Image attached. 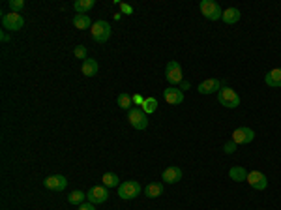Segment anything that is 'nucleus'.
<instances>
[{"instance_id": "obj_10", "label": "nucleus", "mask_w": 281, "mask_h": 210, "mask_svg": "<svg viewBox=\"0 0 281 210\" xmlns=\"http://www.w3.org/2000/svg\"><path fill=\"white\" fill-rule=\"evenodd\" d=\"M255 139V131L248 128V126H242V128H236L232 131V141L236 145H248L251 141Z\"/></svg>"}, {"instance_id": "obj_25", "label": "nucleus", "mask_w": 281, "mask_h": 210, "mask_svg": "<svg viewBox=\"0 0 281 210\" xmlns=\"http://www.w3.org/2000/svg\"><path fill=\"white\" fill-rule=\"evenodd\" d=\"M84 199H86V193H84V191H81V190L71 191L70 195H68V201H70L71 205H83Z\"/></svg>"}, {"instance_id": "obj_18", "label": "nucleus", "mask_w": 281, "mask_h": 210, "mask_svg": "<svg viewBox=\"0 0 281 210\" xmlns=\"http://www.w3.org/2000/svg\"><path fill=\"white\" fill-rule=\"evenodd\" d=\"M242 17V13L238 8H227V10H223V15H221V21L223 23H227V25H234V23H238Z\"/></svg>"}, {"instance_id": "obj_8", "label": "nucleus", "mask_w": 281, "mask_h": 210, "mask_svg": "<svg viewBox=\"0 0 281 210\" xmlns=\"http://www.w3.org/2000/svg\"><path fill=\"white\" fill-rule=\"evenodd\" d=\"M107 199H109V188H105L103 184L101 186H94V188L86 191V201L92 203V205H101Z\"/></svg>"}, {"instance_id": "obj_12", "label": "nucleus", "mask_w": 281, "mask_h": 210, "mask_svg": "<svg viewBox=\"0 0 281 210\" xmlns=\"http://www.w3.org/2000/svg\"><path fill=\"white\" fill-rule=\"evenodd\" d=\"M163 98L169 105H180L184 101V92L178 87H169V89L163 90Z\"/></svg>"}, {"instance_id": "obj_13", "label": "nucleus", "mask_w": 281, "mask_h": 210, "mask_svg": "<svg viewBox=\"0 0 281 210\" xmlns=\"http://www.w3.org/2000/svg\"><path fill=\"white\" fill-rule=\"evenodd\" d=\"M221 87L223 85H221L220 79H206L197 87V92L202 94V96H208V94H214V92H220Z\"/></svg>"}, {"instance_id": "obj_2", "label": "nucleus", "mask_w": 281, "mask_h": 210, "mask_svg": "<svg viewBox=\"0 0 281 210\" xmlns=\"http://www.w3.org/2000/svg\"><path fill=\"white\" fill-rule=\"evenodd\" d=\"M140 191H142V188H140V184L137 180H126V182H122L118 186V197L124 201H131L135 197H139Z\"/></svg>"}, {"instance_id": "obj_31", "label": "nucleus", "mask_w": 281, "mask_h": 210, "mask_svg": "<svg viewBox=\"0 0 281 210\" xmlns=\"http://www.w3.org/2000/svg\"><path fill=\"white\" fill-rule=\"evenodd\" d=\"M79 210H96V207L92 203H83V205H79Z\"/></svg>"}, {"instance_id": "obj_16", "label": "nucleus", "mask_w": 281, "mask_h": 210, "mask_svg": "<svg viewBox=\"0 0 281 210\" xmlns=\"http://www.w3.org/2000/svg\"><path fill=\"white\" fill-rule=\"evenodd\" d=\"M264 83L272 87V89H281V68H276V70L268 71L264 75Z\"/></svg>"}, {"instance_id": "obj_27", "label": "nucleus", "mask_w": 281, "mask_h": 210, "mask_svg": "<svg viewBox=\"0 0 281 210\" xmlns=\"http://www.w3.org/2000/svg\"><path fill=\"white\" fill-rule=\"evenodd\" d=\"M73 55L84 62V60H86V47H84V45H77V47L73 49Z\"/></svg>"}, {"instance_id": "obj_32", "label": "nucleus", "mask_w": 281, "mask_h": 210, "mask_svg": "<svg viewBox=\"0 0 281 210\" xmlns=\"http://www.w3.org/2000/svg\"><path fill=\"white\" fill-rule=\"evenodd\" d=\"M0 40H2V43L10 41V36H8V32H2V34H0Z\"/></svg>"}, {"instance_id": "obj_9", "label": "nucleus", "mask_w": 281, "mask_h": 210, "mask_svg": "<svg viewBox=\"0 0 281 210\" xmlns=\"http://www.w3.org/2000/svg\"><path fill=\"white\" fill-rule=\"evenodd\" d=\"M246 182L250 184L253 190H257V191H262L268 188V179H266V175H262L261 171H250Z\"/></svg>"}, {"instance_id": "obj_20", "label": "nucleus", "mask_w": 281, "mask_h": 210, "mask_svg": "<svg viewBox=\"0 0 281 210\" xmlns=\"http://www.w3.org/2000/svg\"><path fill=\"white\" fill-rule=\"evenodd\" d=\"M229 177H231V180H234V182H246V180H248V171L244 169L242 165H234V167H231V171H229Z\"/></svg>"}, {"instance_id": "obj_23", "label": "nucleus", "mask_w": 281, "mask_h": 210, "mask_svg": "<svg viewBox=\"0 0 281 210\" xmlns=\"http://www.w3.org/2000/svg\"><path fill=\"white\" fill-rule=\"evenodd\" d=\"M140 109L144 111L146 115H152V113H156V111H158V100H156V98H144L142 105H140Z\"/></svg>"}, {"instance_id": "obj_7", "label": "nucleus", "mask_w": 281, "mask_h": 210, "mask_svg": "<svg viewBox=\"0 0 281 210\" xmlns=\"http://www.w3.org/2000/svg\"><path fill=\"white\" fill-rule=\"evenodd\" d=\"M2 27H4V30L17 32V30H21L25 27V17H23L21 13H13V11L4 13V15H2Z\"/></svg>"}, {"instance_id": "obj_30", "label": "nucleus", "mask_w": 281, "mask_h": 210, "mask_svg": "<svg viewBox=\"0 0 281 210\" xmlns=\"http://www.w3.org/2000/svg\"><path fill=\"white\" fill-rule=\"evenodd\" d=\"M133 98V105H142V101H144V98L140 96V94H135V96H131Z\"/></svg>"}, {"instance_id": "obj_1", "label": "nucleus", "mask_w": 281, "mask_h": 210, "mask_svg": "<svg viewBox=\"0 0 281 210\" xmlns=\"http://www.w3.org/2000/svg\"><path fill=\"white\" fill-rule=\"evenodd\" d=\"M218 101L227 109H236L240 105V96L231 87H221L220 92H218Z\"/></svg>"}, {"instance_id": "obj_26", "label": "nucleus", "mask_w": 281, "mask_h": 210, "mask_svg": "<svg viewBox=\"0 0 281 210\" xmlns=\"http://www.w3.org/2000/svg\"><path fill=\"white\" fill-rule=\"evenodd\" d=\"M8 6H10V10L13 13H21V10L25 8V0H10Z\"/></svg>"}, {"instance_id": "obj_22", "label": "nucleus", "mask_w": 281, "mask_h": 210, "mask_svg": "<svg viewBox=\"0 0 281 210\" xmlns=\"http://www.w3.org/2000/svg\"><path fill=\"white\" fill-rule=\"evenodd\" d=\"M101 184H103L105 188H116V186H120V179H118L116 173H105V175L101 177Z\"/></svg>"}, {"instance_id": "obj_14", "label": "nucleus", "mask_w": 281, "mask_h": 210, "mask_svg": "<svg viewBox=\"0 0 281 210\" xmlns=\"http://www.w3.org/2000/svg\"><path fill=\"white\" fill-rule=\"evenodd\" d=\"M161 180H163L165 184H176V182H180L182 180V169L180 167H176V165L167 167V169L161 173Z\"/></svg>"}, {"instance_id": "obj_11", "label": "nucleus", "mask_w": 281, "mask_h": 210, "mask_svg": "<svg viewBox=\"0 0 281 210\" xmlns=\"http://www.w3.org/2000/svg\"><path fill=\"white\" fill-rule=\"evenodd\" d=\"M43 186H45L47 190L62 191V190H66L68 180H66V177H62V175H51V177H47V179L43 180Z\"/></svg>"}, {"instance_id": "obj_33", "label": "nucleus", "mask_w": 281, "mask_h": 210, "mask_svg": "<svg viewBox=\"0 0 281 210\" xmlns=\"http://www.w3.org/2000/svg\"><path fill=\"white\" fill-rule=\"evenodd\" d=\"M188 89H190V83H188V81H182V83H180V90L184 92V90H188Z\"/></svg>"}, {"instance_id": "obj_29", "label": "nucleus", "mask_w": 281, "mask_h": 210, "mask_svg": "<svg viewBox=\"0 0 281 210\" xmlns=\"http://www.w3.org/2000/svg\"><path fill=\"white\" fill-rule=\"evenodd\" d=\"M118 6H120L122 13H126V15H130V13H133V8H131L130 4H124V2H118Z\"/></svg>"}, {"instance_id": "obj_28", "label": "nucleus", "mask_w": 281, "mask_h": 210, "mask_svg": "<svg viewBox=\"0 0 281 210\" xmlns=\"http://www.w3.org/2000/svg\"><path fill=\"white\" fill-rule=\"evenodd\" d=\"M236 147H238V145H236V143L231 139L229 143H225L223 150H225V154H234V152H236Z\"/></svg>"}, {"instance_id": "obj_5", "label": "nucleus", "mask_w": 281, "mask_h": 210, "mask_svg": "<svg viewBox=\"0 0 281 210\" xmlns=\"http://www.w3.org/2000/svg\"><path fill=\"white\" fill-rule=\"evenodd\" d=\"M146 117H148V115L140 109V107H131V109L128 111V120H130V124L135 130H146V128H148V119H146Z\"/></svg>"}, {"instance_id": "obj_21", "label": "nucleus", "mask_w": 281, "mask_h": 210, "mask_svg": "<svg viewBox=\"0 0 281 210\" xmlns=\"http://www.w3.org/2000/svg\"><path fill=\"white\" fill-rule=\"evenodd\" d=\"M94 0H75L73 2V11L75 13H88L94 8Z\"/></svg>"}, {"instance_id": "obj_6", "label": "nucleus", "mask_w": 281, "mask_h": 210, "mask_svg": "<svg viewBox=\"0 0 281 210\" xmlns=\"http://www.w3.org/2000/svg\"><path fill=\"white\" fill-rule=\"evenodd\" d=\"M165 79L169 81L172 87H178V85H180L182 81H184L180 62H176V60L167 62V66H165Z\"/></svg>"}, {"instance_id": "obj_24", "label": "nucleus", "mask_w": 281, "mask_h": 210, "mask_svg": "<svg viewBox=\"0 0 281 210\" xmlns=\"http://www.w3.org/2000/svg\"><path fill=\"white\" fill-rule=\"evenodd\" d=\"M116 101H118V105H120L122 109H126V111H130L131 107H133V98H131L130 94H126V92L118 94Z\"/></svg>"}, {"instance_id": "obj_19", "label": "nucleus", "mask_w": 281, "mask_h": 210, "mask_svg": "<svg viewBox=\"0 0 281 210\" xmlns=\"http://www.w3.org/2000/svg\"><path fill=\"white\" fill-rule=\"evenodd\" d=\"M144 195H146L148 199H156V197L163 195V184H161V182H150V184H146Z\"/></svg>"}, {"instance_id": "obj_17", "label": "nucleus", "mask_w": 281, "mask_h": 210, "mask_svg": "<svg viewBox=\"0 0 281 210\" xmlns=\"http://www.w3.org/2000/svg\"><path fill=\"white\" fill-rule=\"evenodd\" d=\"M83 75H86V77H94V75H98V70H100V64H98V60L94 59H86L83 62Z\"/></svg>"}, {"instance_id": "obj_4", "label": "nucleus", "mask_w": 281, "mask_h": 210, "mask_svg": "<svg viewBox=\"0 0 281 210\" xmlns=\"http://www.w3.org/2000/svg\"><path fill=\"white\" fill-rule=\"evenodd\" d=\"M90 34L94 41H98V43H105V41L111 38V25L107 21H96L94 25H92L90 29Z\"/></svg>"}, {"instance_id": "obj_3", "label": "nucleus", "mask_w": 281, "mask_h": 210, "mask_svg": "<svg viewBox=\"0 0 281 210\" xmlns=\"http://www.w3.org/2000/svg\"><path fill=\"white\" fill-rule=\"evenodd\" d=\"M199 10H201V13L208 21H220L221 15H223L221 6L216 0H202L201 4H199Z\"/></svg>"}, {"instance_id": "obj_15", "label": "nucleus", "mask_w": 281, "mask_h": 210, "mask_svg": "<svg viewBox=\"0 0 281 210\" xmlns=\"http://www.w3.org/2000/svg\"><path fill=\"white\" fill-rule=\"evenodd\" d=\"M71 23H73L75 29H79V30H88V29H92V25H94L86 13H77V15H73Z\"/></svg>"}]
</instances>
